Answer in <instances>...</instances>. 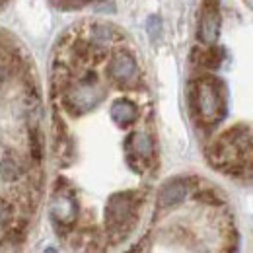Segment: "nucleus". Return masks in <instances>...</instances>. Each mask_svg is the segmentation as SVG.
I'll return each instance as SVG.
<instances>
[{
	"instance_id": "1",
	"label": "nucleus",
	"mask_w": 253,
	"mask_h": 253,
	"mask_svg": "<svg viewBox=\"0 0 253 253\" xmlns=\"http://www.w3.org/2000/svg\"><path fill=\"white\" fill-rule=\"evenodd\" d=\"M193 105L203 123L214 125L226 113V97L222 82L212 76H203L193 86Z\"/></svg>"
},
{
	"instance_id": "2",
	"label": "nucleus",
	"mask_w": 253,
	"mask_h": 253,
	"mask_svg": "<svg viewBox=\"0 0 253 253\" xmlns=\"http://www.w3.org/2000/svg\"><path fill=\"white\" fill-rule=\"evenodd\" d=\"M101 99H103V88L97 84L94 74H90L82 82L68 88V92L64 94V107L72 115H82L94 109Z\"/></svg>"
},
{
	"instance_id": "3",
	"label": "nucleus",
	"mask_w": 253,
	"mask_h": 253,
	"mask_svg": "<svg viewBox=\"0 0 253 253\" xmlns=\"http://www.w3.org/2000/svg\"><path fill=\"white\" fill-rule=\"evenodd\" d=\"M138 195L132 191L115 193L109 197L105 205V226L109 232H119L123 228H128L132 220L136 207H138Z\"/></svg>"
},
{
	"instance_id": "4",
	"label": "nucleus",
	"mask_w": 253,
	"mask_h": 253,
	"mask_svg": "<svg viewBox=\"0 0 253 253\" xmlns=\"http://www.w3.org/2000/svg\"><path fill=\"white\" fill-rule=\"evenodd\" d=\"M107 72H109V78L121 86V88H130L138 82V64L134 61L132 55L128 53H117L113 55V59L109 61V66H107Z\"/></svg>"
},
{
	"instance_id": "5",
	"label": "nucleus",
	"mask_w": 253,
	"mask_h": 253,
	"mask_svg": "<svg viewBox=\"0 0 253 253\" xmlns=\"http://www.w3.org/2000/svg\"><path fill=\"white\" fill-rule=\"evenodd\" d=\"M220 33V10H218V0H205L201 18H199V41L212 45L218 39Z\"/></svg>"
},
{
	"instance_id": "6",
	"label": "nucleus",
	"mask_w": 253,
	"mask_h": 253,
	"mask_svg": "<svg viewBox=\"0 0 253 253\" xmlns=\"http://www.w3.org/2000/svg\"><path fill=\"white\" fill-rule=\"evenodd\" d=\"M51 214H53V220L61 226H70L74 224L76 216H78V203L74 197L70 195H57L53 205H51Z\"/></svg>"
},
{
	"instance_id": "7",
	"label": "nucleus",
	"mask_w": 253,
	"mask_h": 253,
	"mask_svg": "<svg viewBox=\"0 0 253 253\" xmlns=\"http://www.w3.org/2000/svg\"><path fill=\"white\" fill-rule=\"evenodd\" d=\"M187 193H189V185L185 179L168 181L158 195V209H171V207L179 205L181 201H185Z\"/></svg>"
},
{
	"instance_id": "8",
	"label": "nucleus",
	"mask_w": 253,
	"mask_h": 253,
	"mask_svg": "<svg viewBox=\"0 0 253 253\" xmlns=\"http://www.w3.org/2000/svg\"><path fill=\"white\" fill-rule=\"evenodd\" d=\"M111 119L117 123L119 126H130L136 119H138V109L136 105L126 99V97H121V99H115L113 105H111Z\"/></svg>"
},
{
	"instance_id": "9",
	"label": "nucleus",
	"mask_w": 253,
	"mask_h": 253,
	"mask_svg": "<svg viewBox=\"0 0 253 253\" xmlns=\"http://www.w3.org/2000/svg\"><path fill=\"white\" fill-rule=\"evenodd\" d=\"M126 146L132 150V154L138 160H148L154 154L152 138H150L146 132H134V134H130Z\"/></svg>"
},
{
	"instance_id": "10",
	"label": "nucleus",
	"mask_w": 253,
	"mask_h": 253,
	"mask_svg": "<svg viewBox=\"0 0 253 253\" xmlns=\"http://www.w3.org/2000/svg\"><path fill=\"white\" fill-rule=\"evenodd\" d=\"M24 175V168L20 160L14 156H4L0 160V177L4 181H18Z\"/></svg>"
},
{
	"instance_id": "11",
	"label": "nucleus",
	"mask_w": 253,
	"mask_h": 253,
	"mask_svg": "<svg viewBox=\"0 0 253 253\" xmlns=\"http://www.w3.org/2000/svg\"><path fill=\"white\" fill-rule=\"evenodd\" d=\"M195 55H197V63L205 68H211V70L218 68L224 61V51L220 47H214V45H211L205 51H195Z\"/></svg>"
},
{
	"instance_id": "12",
	"label": "nucleus",
	"mask_w": 253,
	"mask_h": 253,
	"mask_svg": "<svg viewBox=\"0 0 253 253\" xmlns=\"http://www.w3.org/2000/svg\"><path fill=\"white\" fill-rule=\"evenodd\" d=\"M117 37V32L115 28L111 26H105V24H97L92 28V39L95 43H107V41H115Z\"/></svg>"
},
{
	"instance_id": "13",
	"label": "nucleus",
	"mask_w": 253,
	"mask_h": 253,
	"mask_svg": "<svg viewBox=\"0 0 253 253\" xmlns=\"http://www.w3.org/2000/svg\"><path fill=\"white\" fill-rule=\"evenodd\" d=\"M30 150L35 162H41L43 158V140H41V130H37V126L30 128Z\"/></svg>"
},
{
	"instance_id": "14",
	"label": "nucleus",
	"mask_w": 253,
	"mask_h": 253,
	"mask_svg": "<svg viewBox=\"0 0 253 253\" xmlns=\"http://www.w3.org/2000/svg\"><path fill=\"white\" fill-rule=\"evenodd\" d=\"M197 199L199 201H203V203H212V205H218L220 201H218V197L212 193V191H203V193H199L197 195Z\"/></svg>"
},
{
	"instance_id": "15",
	"label": "nucleus",
	"mask_w": 253,
	"mask_h": 253,
	"mask_svg": "<svg viewBox=\"0 0 253 253\" xmlns=\"http://www.w3.org/2000/svg\"><path fill=\"white\" fill-rule=\"evenodd\" d=\"M148 32H150L152 37H158V33H160V20L158 18H150V20H148Z\"/></svg>"
},
{
	"instance_id": "16",
	"label": "nucleus",
	"mask_w": 253,
	"mask_h": 253,
	"mask_svg": "<svg viewBox=\"0 0 253 253\" xmlns=\"http://www.w3.org/2000/svg\"><path fill=\"white\" fill-rule=\"evenodd\" d=\"M6 76H8V66L4 63H0V90H2L4 82H6Z\"/></svg>"
},
{
	"instance_id": "17",
	"label": "nucleus",
	"mask_w": 253,
	"mask_h": 253,
	"mask_svg": "<svg viewBox=\"0 0 253 253\" xmlns=\"http://www.w3.org/2000/svg\"><path fill=\"white\" fill-rule=\"evenodd\" d=\"M244 2L248 4V8H252V10H253V0H244Z\"/></svg>"
},
{
	"instance_id": "18",
	"label": "nucleus",
	"mask_w": 253,
	"mask_h": 253,
	"mask_svg": "<svg viewBox=\"0 0 253 253\" xmlns=\"http://www.w3.org/2000/svg\"><path fill=\"white\" fill-rule=\"evenodd\" d=\"M45 253H57V250L55 248H49V250H45Z\"/></svg>"
}]
</instances>
